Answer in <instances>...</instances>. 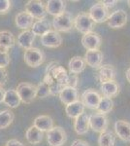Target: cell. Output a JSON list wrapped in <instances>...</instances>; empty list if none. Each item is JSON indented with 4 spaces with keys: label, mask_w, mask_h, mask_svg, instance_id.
<instances>
[{
    "label": "cell",
    "mask_w": 130,
    "mask_h": 146,
    "mask_svg": "<svg viewBox=\"0 0 130 146\" xmlns=\"http://www.w3.org/2000/svg\"><path fill=\"white\" fill-rule=\"evenodd\" d=\"M51 25L57 32H68L74 27V19L70 13L64 12L53 18Z\"/></svg>",
    "instance_id": "6da1fadb"
},
{
    "label": "cell",
    "mask_w": 130,
    "mask_h": 146,
    "mask_svg": "<svg viewBox=\"0 0 130 146\" xmlns=\"http://www.w3.org/2000/svg\"><path fill=\"white\" fill-rule=\"evenodd\" d=\"M45 73L51 75L57 84H60L63 87H66L68 80V72L66 71L64 67L61 66L58 63H56L55 62H51V63H49Z\"/></svg>",
    "instance_id": "7a4b0ae2"
},
{
    "label": "cell",
    "mask_w": 130,
    "mask_h": 146,
    "mask_svg": "<svg viewBox=\"0 0 130 146\" xmlns=\"http://www.w3.org/2000/svg\"><path fill=\"white\" fill-rule=\"evenodd\" d=\"M16 91L23 103H31L36 98V86L30 83L22 82L18 84Z\"/></svg>",
    "instance_id": "3957f363"
},
{
    "label": "cell",
    "mask_w": 130,
    "mask_h": 146,
    "mask_svg": "<svg viewBox=\"0 0 130 146\" xmlns=\"http://www.w3.org/2000/svg\"><path fill=\"white\" fill-rule=\"evenodd\" d=\"M94 23L89 17L87 13H80L76 18L74 19V27L75 28L82 34H87L92 32L94 27Z\"/></svg>",
    "instance_id": "277c9868"
},
{
    "label": "cell",
    "mask_w": 130,
    "mask_h": 146,
    "mask_svg": "<svg viewBox=\"0 0 130 146\" xmlns=\"http://www.w3.org/2000/svg\"><path fill=\"white\" fill-rule=\"evenodd\" d=\"M24 62L30 67H38L45 62V54L38 48H29L24 52Z\"/></svg>",
    "instance_id": "5b68a950"
},
{
    "label": "cell",
    "mask_w": 130,
    "mask_h": 146,
    "mask_svg": "<svg viewBox=\"0 0 130 146\" xmlns=\"http://www.w3.org/2000/svg\"><path fill=\"white\" fill-rule=\"evenodd\" d=\"M67 140V135L61 127H53L47 131V141L51 146H62Z\"/></svg>",
    "instance_id": "8992f818"
},
{
    "label": "cell",
    "mask_w": 130,
    "mask_h": 146,
    "mask_svg": "<svg viewBox=\"0 0 130 146\" xmlns=\"http://www.w3.org/2000/svg\"><path fill=\"white\" fill-rule=\"evenodd\" d=\"M25 12L29 14L33 19H38L39 20H43L46 18L47 12L46 7L42 1L38 0H30L25 4Z\"/></svg>",
    "instance_id": "52a82bcc"
},
{
    "label": "cell",
    "mask_w": 130,
    "mask_h": 146,
    "mask_svg": "<svg viewBox=\"0 0 130 146\" xmlns=\"http://www.w3.org/2000/svg\"><path fill=\"white\" fill-rule=\"evenodd\" d=\"M89 17L94 23H104L107 21L109 17V11L107 8H105L100 2H97L94 5H92L89 9L88 13Z\"/></svg>",
    "instance_id": "ba28073f"
},
{
    "label": "cell",
    "mask_w": 130,
    "mask_h": 146,
    "mask_svg": "<svg viewBox=\"0 0 130 146\" xmlns=\"http://www.w3.org/2000/svg\"><path fill=\"white\" fill-rule=\"evenodd\" d=\"M108 125L109 121L106 115L96 113V114H92L89 116V127L95 133H102L104 131H106Z\"/></svg>",
    "instance_id": "9c48e42d"
},
{
    "label": "cell",
    "mask_w": 130,
    "mask_h": 146,
    "mask_svg": "<svg viewBox=\"0 0 130 146\" xmlns=\"http://www.w3.org/2000/svg\"><path fill=\"white\" fill-rule=\"evenodd\" d=\"M108 27L117 29L123 27L127 23V14L123 10H117L113 12L107 19Z\"/></svg>",
    "instance_id": "30bf717a"
},
{
    "label": "cell",
    "mask_w": 130,
    "mask_h": 146,
    "mask_svg": "<svg viewBox=\"0 0 130 146\" xmlns=\"http://www.w3.org/2000/svg\"><path fill=\"white\" fill-rule=\"evenodd\" d=\"M101 100V96L93 89H87L82 95V102L86 107L96 109Z\"/></svg>",
    "instance_id": "8fae6325"
},
{
    "label": "cell",
    "mask_w": 130,
    "mask_h": 146,
    "mask_svg": "<svg viewBox=\"0 0 130 146\" xmlns=\"http://www.w3.org/2000/svg\"><path fill=\"white\" fill-rule=\"evenodd\" d=\"M41 43L43 46L48 48H57L62 43V37L59 32L51 29L46 34L41 36Z\"/></svg>",
    "instance_id": "7c38bea8"
},
{
    "label": "cell",
    "mask_w": 130,
    "mask_h": 146,
    "mask_svg": "<svg viewBox=\"0 0 130 146\" xmlns=\"http://www.w3.org/2000/svg\"><path fill=\"white\" fill-rule=\"evenodd\" d=\"M84 60L86 64L88 66L92 68H99L102 65L104 56L102 52L99 50H89L86 51Z\"/></svg>",
    "instance_id": "4fadbf2b"
},
{
    "label": "cell",
    "mask_w": 130,
    "mask_h": 146,
    "mask_svg": "<svg viewBox=\"0 0 130 146\" xmlns=\"http://www.w3.org/2000/svg\"><path fill=\"white\" fill-rule=\"evenodd\" d=\"M82 44L87 51L99 50L101 46V37L95 32H89L82 36Z\"/></svg>",
    "instance_id": "5bb4252c"
},
{
    "label": "cell",
    "mask_w": 130,
    "mask_h": 146,
    "mask_svg": "<svg viewBox=\"0 0 130 146\" xmlns=\"http://www.w3.org/2000/svg\"><path fill=\"white\" fill-rule=\"evenodd\" d=\"M115 131L117 136L125 142H130V123L125 120H117L115 123Z\"/></svg>",
    "instance_id": "9a60e30c"
},
{
    "label": "cell",
    "mask_w": 130,
    "mask_h": 146,
    "mask_svg": "<svg viewBox=\"0 0 130 146\" xmlns=\"http://www.w3.org/2000/svg\"><path fill=\"white\" fill-rule=\"evenodd\" d=\"M89 128V115L87 113H82L75 119L74 129L78 135H86Z\"/></svg>",
    "instance_id": "2e32d148"
},
{
    "label": "cell",
    "mask_w": 130,
    "mask_h": 146,
    "mask_svg": "<svg viewBox=\"0 0 130 146\" xmlns=\"http://www.w3.org/2000/svg\"><path fill=\"white\" fill-rule=\"evenodd\" d=\"M45 7H46L47 14L56 17L65 12L66 2L62 0H49Z\"/></svg>",
    "instance_id": "e0dca14e"
},
{
    "label": "cell",
    "mask_w": 130,
    "mask_h": 146,
    "mask_svg": "<svg viewBox=\"0 0 130 146\" xmlns=\"http://www.w3.org/2000/svg\"><path fill=\"white\" fill-rule=\"evenodd\" d=\"M115 68L113 65H101L98 69V80L101 82V84L108 81H115Z\"/></svg>",
    "instance_id": "ac0fdd59"
},
{
    "label": "cell",
    "mask_w": 130,
    "mask_h": 146,
    "mask_svg": "<svg viewBox=\"0 0 130 146\" xmlns=\"http://www.w3.org/2000/svg\"><path fill=\"white\" fill-rule=\"evenodd\" d=\"M59 98L61 102L64 103L65 105H68L72 102L79 100V94L78 91L75 88H71V87H65L62 91L59 93Z\"/></svg>",
    "instance_id": "d6986e66"
},
{
    "label": "cell",
    "mask_w": 130,
    "mask_h": 146,
    "mask_svg": "<svg viewBox=\"0 0 130 146\" xmlns=\"http://www.w3.org/2000/svg\"><path fill=\"white\" fill-rule=\"evenodd\" d=\"M16 25L20 29L28 30V28L31 27L34 23V19L26 12H20L15 18Z\"/></svg>",
    "instance_id": "ffe728a7"
},
{
    "label": "cell",
    "mask_w": 130,
    "mask_h": 146,
    "mask_svg": "<svg viewBox=\"0 0 130 146\" xmlns=\"http://www.w3.org/2000/svg\"><path fill=\"white\" fill-rule=\"evenodd\" d=\"M101 93L105 98H115L119 93V86L115 81H108L101 84Z\"/></svg>",
    "instance_id": "44dd1931"
},
{
    "label": "cell",
    "mask_w": 130,
    "mask_h": 146,
    "mask_svg": "<svg viewBox=\"0 0 130 146\" xmlns=\"http://www.w3.org/2000/svg\"><path fill=\"white\" fill-rule=\"evenodd\" d=\"M34 40H35V35L31 30H24L22 33L18 34L16 42H18V45L20 47L27 50L29 48H32Z\"/></svg>",
    "instance_id": "7402d4cb"
},
{
    "label": "cell",
    "mask_w": 130,
    "mask_h": 146,
    "mask_svg": "<svg viewBox=\"0 0 130 146\" xmlns=\"http://www.w3.org/2000/svg\"><path fill=\"white\" fill-rule=\"evenodd\" d=\"M84 108L86 106L84 105V103L80 100H77L75 102H72L70 104L66 105L65 107V112L69 118L71 119H76L78 116L84 112Z\"/></svg>",
    "instance_id": "603a6c76"
},
{
    "label": "cell",
    "mask_w": 130,
    "mask_h": 146,
    "mask_svg": "<svg viewBox=\"0 0 130 146\" xmlns=\"http://www.w3.org/2000/svg\"><path fill=\"white\" fill-rule=\"evenodd\" d=\"M33 126L36 127L37 129L41 131H49V129L53 128V120L49 116L47 115H41L33 121Z\"/></svg>",
    "instance_id": "cb8c5ba5"
},
{
    "label": "cell",
    "mask_w": 130,
    "mask_h": 146,
    "mask_svg": "<svg viewBox=\"0 0 130 146\" xmlns=\"http://www.w3.org/2000/svg\"><path fill=\"white\" fill-rule=\"evenodd\" d=\"M51 28V23H49V21L43 19V20H39L37 22L33 23L31 27V31L34 33V35H39V36H43L44 34H46L47 32L49 31Z\"/></svg>",
    "instance_id": "d4e9b609"
},
{
    "label": "cell",
    "mask_w": 130,
    "mask_h": 146,
    "mask_svg": "<svg viewBox=\"0 0 130 146\" xmlns=\"http://www.w3.org/2000/svg\"><path fill=\"white\" fill-rule=\"evenodd\" d=\"M68 67H69L70 73H73V74H76V75L80 74V73L84 71V68H86V62H84V58L79 56H73L69 60Z\"/></svg>",
    "instance_id": "484cf974"
},
{
    "label": "cell",
    "mask_w": 130,
    "mask_h": 146,
    "mask_svg": "<svg viewBox=\"0 0 130 146\" xmlns=\"http://www.w3.org/2000/svg\"><path fill=\"white\" fill-rule=\"evenodd\" d=\"M3 102L10 108H16L20 104L22 100H20L16 91L13 90V89H10V90L5 91V96H4Z\"/></svg>",
    "instance_id": "4316f807"
},
{
    "label": "cell",
    "mask_w": 130,
    "mask_h": 146,
    "mask_svg": "<svg viewBox=\"0 0 130 146\" xmlns=\"http://www.w3.org/2000/svg\"><path fill=\"white\" fill-rule=\"evenodd\" d=\"M44 133L38 129L36 127L31 126L25 133V137H26L27 141L31 144H38L43 140Z\"/></svg>",
    "instance_id": "83f0119b"
},
{
    "label": "cell",
    "mask_w": 130,
    "mask_h": 146,
    "mask_svg": "<svg viewBox=\"0 0 130 146\" xmlns=\"http://www.w3.org/2000/svg\"><path fill=\"white\" fill-rule=\"evenodd\" d=\"M15 45V37L9 30L0 31V48L4 50H9Z\"/></svg>",
    "instance_id": "f1b7e54d"
},
{
    "label": "cell",
    "mask_w": 130,
    "mask_h": 146,
    "mask_svg": "<svg viewBox=\"0 0 130 146\" xmlns=\"http://www.w3.org/2000/svg\"><path fill=\"white\" fill-rule=\"evenodd\" d=\"M113 107H114V101L112 100V98L103 96V98H101L100 101H99V104L97 108H96V110H97L99 114L105 115L112 111Z\"/></svg>",
    "instance_id": "f546056e"
},
{
    "label": "cell",
    "mask_w": 130,
    "mask_h": 146,
    "mask_svg": "<svg viewBox=\"0 0 130 146\" xmlns=\"http://www.w3.org/2000/svg\"><path fill=\"white\" fill-rule=\"evenodd\" d=\"M115 136L112 131H104L100 135L98 138L99 146H115Z\"/></svg>",
    "instance_id": "4dcf8cb0"
},
{
    "label": "cell",
    "mask_w": 130,
    "mask_h": 146,
    "mask_svg": "<svg viewBox=\"0 0 130 146\" xmlns=\"http://www.w3.org/2000/svg\"><path fill=\"white\" fill-rule=\"evenodd\" d=\"M14 121V113L9 109L0 111V129L8 128Z\"/></svg>",
    "instance_id": "1f68e13d"
},
{
    "label": "cell",
    "mask_w": 130,
    "mask_h": 146,
    "mask_svg": "<svg viewBox=\"0 0 130 146\" xmlns=\"http://www.w3.org/2000/svg\"><path fill=\"white\" fill-rule=\"evenodd\" d=\"M49 95L51 94H49V88L48 87V85L45 84L43 81L40 82L38 86L36 87V96H38L40 98H44Z\"/></svg>",
    "instance_id": "d6a6232c"
},
{
    "label": "cell",
    "mask_w": 130,
    "mask_h": 146,
    "mask_svg": "<svg viewBox=\"0 0 130 146\" xmlns=\"http://www.w3.org/2000/svg\"><path fill=\"white\" fill-rule=\"evenodd\" d=\"M11 58L8 52H0V68H4L10 64Z\"/></svg>",
    "instance_id": "836d02e7"
},
{
    "label": "cell",
    "mask_w": 130,
    "mask_h": 146,
    "mask_svg": "<svg viewBox=\"0 0 130 146\" xmlns=\"http://www.w3.org/2000/svg\"><path fill=\"white\" fill-rule=\"evenodd\" d=\"M78 81H79L78 75L73 74V73H68V80H67L66 87H71V88L76 89V87L78 85Z\"/></svg>",
    "instance_id": "e575fe53"
},
{
    "label": "cell",
    "mask_w": 130,
    "mask_h": 146,
    "mask_svg": "<svg viewBox=\"0 0 130 146\" xmlns=\"http://www.w3.org/2000/svg\"><path fill=\"white\" fill-rule=\"evenodd\" d=\"M11 1L9 0H0V15L8 13L11 8Z\"/></svg>",
    "instance_id": "d590c367"
},
{
    "label": "cell",
    "mask_w": 130,
    "mask_h": 146,
    "mask_svg": "<svg viewBox=\"0 0 130 146\" xmlns=\"http://www.w3.org/2000/svg\"><path fill=\"white\" fill-rule=\"evenodd\" d=\"M7 79H8V74L4 68H0V87L6 84Z\"/></svg>",
    "instance_id": "8d00e7d4"
},
{
    "label": "cell",
    "mask_w": 130,
    "mask_h": 146,
    "mask_svg": "<svg viewBox=\"0 0 130 146\" xmlns=\"http://www.w3.org/2000/svg\"><path fill=\"white\" fill-rule=\"evenodd\" d=\"M100 3L102 4V5L105 7V8H112V7H114L115 4L117 3V0H112V1H107V0H103V1H100Z\"/></svg>",
    "instance_id": "74e56055"
},
{
    "label": "cell",
    "mask_w": 130,
    "mask_h": 146,
    "mask_svg": "<svg viewBox=\"0 0 130 146\" xmlns=\"http://www.w3.org/2000/svg\"><path fill=\"white\" fill-rule=\"evenodd\" d=\"M6 146H25L22 142L18 141V139H10L6 142Z\"/></svg>",
    "instance_id": "f35d334b"
},
{
    "label": "cell",
    "mask_w": 130,
    "mask_h": 146,
    "mask_svg": "<svg viewBox=\"0 0 130 146\" xmlns=\"http://www.w3.org/2000/svg\"><path fill=\"white\" fill-rule=\"evenodd\" d=\"M71 146H89L88 143L86 141L81 140V139H76L73 141V143L71 144Z\"/></svg>",
    "instance_id": "ab89813d"
},
{
    "label": "cell",
    "mask_w": 130,
    "mask_h": 146,
    "mask_svg": "<svg viewBox=\"0 0 130 146\" xmlns=\"http://www.w3.org/2000/svg\"><path fill=\"white\" fill-rule=\"evenodd\" d=\"M4 96H5V90L2 87H0V103L3 102L4 100Z\"/></svg>",
    "instance_id": "60d3db41"
},
{
    "label": "cell",
    "mask_w": 130,
    "mask_h": 146,
    "mask_svg": "<svg viewBox=\"0 0 130 146\" xmlns=\"http://www.w3.org/2000/svg\"><path fill=\"white\" fill-rule=\"evenodd\" d=\"M125 76H126L127 81L130 83V68H128V69L126 70V72H125Z\"/></svg>",
    "instance_id": "b9f144b4"
},
{
    "label": "cell",
    "mask_w": 130,
    "mask_h": 146,
    "mask_svg": "<svg viewBox=\"0 0 130 146\" xmlns=\"http://www.w3.org/2000/svg\"><path fill=\"white\" fill-rule=\"evenodd\" d=\"M127 3H128V6L130 7V0H129V1H127Z\"/></svg>",
    "instance_id": "7bdbcfd3"
}]
</instances>
